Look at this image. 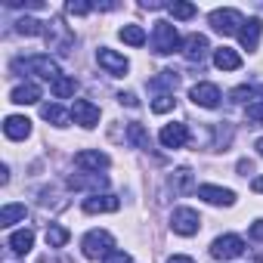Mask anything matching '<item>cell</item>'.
Listing matches in <instances>:
<instances>
[{"mask_svg": "<svg viewBox=\"0 0 263 263\" xmlns=\"http://www.w3.org/2000/svg\"><path fill=\"white\" fill-rule=\"evenodd\" d=\"M16 74H37V78H44V81H56V78H62L59 74V65H56V59H50V56H28V59H16L13 65H10Z\"/></svg>", "mask_w": 263, "mask_h": 263, "instance_id": "6da1fadb", "label": "cell"}, {"mask_svg": "<svg viewBox=\"0 0 263 263\" xmlns=\"http://www.w3.org/2000/svg\"><path fill=\"white\" fill-rule=\"evenodd\" d=\"M183 47V41H180V31H177V25H171V22H155V28H152V53H158V56H171V53H177Z\"/></svg>", "mask_w": 263, "mask_h": 263, "instance_id": "7a4b0ae2", "label": "cell"}, {"mask_svg": "<svg viewBox=\"0 0 263 263\" xmlns=\"http://www.w3.org/2000/svg\"><path fill=\"white\" fill-rule=\"evenodd\" d=\"M81 251L87 260H99V257H108L115 251V238L105 232V229H93L81 238Z\"/></svg>", "mask_w": 263, "mask_h": 263, "instance_id": "3957f363", "label": "cell"}, {"mask_svg": "<svg viewBox=\"0 0 263 263\" xmlns=\"http://www.w3.org/2000/svg\"><path fill=\"white\" fill-rule=\"evenodd\" d=\"M241 25H245V16H241L238 10H232V7L211 13V28H214L217 34H238Z\"/></svg>", "mask_w": 263, "mask_h": 263, "instance_id": "277c9868", "label": "cell"}, {"mask_svg": "<svg viewBox=\"0 0 263 263\" xmlns=\"http://www.w3.org/2000/svg\"><path fill=\"white\" fill-rule=\"evenodd\" d=\"M171 229L177 232V235H195L198 229H201V217H198V211H192V208H177L174 214H171Z\"/></svg>", "mask_w": 263, "mask_h": 263, "instance_id": "5b68a950", "label": "cell"}, {"mask_svg": "<svg viewBox=\"0 0 263 263\" xmlns=\"http://www.w3.org/2000/svg\"><path fill=\"white\" fill-rule=\"evenodd\" d=\"M241 254H245V241L238 235H220L211 245V257H217V260H235Z\"/></svg>", "mask_w": 263, "mask_h": 263, "instance_id": "8992f818", "label": "cell"}, {"mask_svg": "<svg viewBox=\"0 0 263 263\" xmlns=\"http://www.w3.org/2000/svg\"><path fill=\"white\" fill-rule=\"evenodd\" d=\"M96 62H99L111 78H121V74H127V68H130V62H127L121 53L108 50V47H99V50H96Z\"/></svg>", "mask_w": 263, "mask_h": 263, "instance_id": "52a82bcc", "label": "cell"}, {"mask_svg": "<svg viewBox=\"0 0 263 263\" xmlns=\"http://www.w3.org/2000/svg\"><path fill=\"white\" fill-rule=\"evenodd\" d=\"M189 96H192V102L195 105H201V108H217L220 105V87L217 84H208V81H201V84H195L192 90H189Z\"/></svg>", "mask_w": 263, "mask_h": 263, "instance_id": "ba28073f", "label": "cell"}, {"mask_svg": "<svg viewBox=\"0 0 263 263\" xmlns=\"http://www.w3.org/2000/svg\"><path fill=\"white\" fill-rule=\"evenodd\" d=\"M74 164H78L81 171L99 174V171H105V167L111 164V158H108L105 152H99V149H84V152H78V155H74Z\"/></svg>", "mask_w": 263, "mask_h": 263, "instance_id": "9c48e42d", "label": "cell"}, {"mask_svg": "<svg viewBox=\"0 0 263 263\" xmlns=\"http://www.w3.org/2000/svg\"><path fill=\"white\" fill-rule=\"evenodd\" d=\"M158 140H161L164 149H183L189 143V127L186 124H164Z\"/></svg>", "mask_w": 263, "mask_h": 263, "instance_id": "30bf717a", "label": "cell"}, {"mask_svg": "<svg viewBox=\"0 0 263 263\" xmlns=\"http://www.w3.org/2000/svg\"><path fill=\"white\" fill-rule=\"evenodd\" d=\"M71 118H74V124H81V127H96L99 124V108L90 102V99H74V105H71Z\"/></svg>", "mask_w": 263, "mask_h": 263, "instance_id": "8fae6325", "label": "cell"}, {"mask_svg": "<svg viewBox=\"0 0 263 263\" xmlns=\"http://www.w3.org/2000/svg\"><path fill=\"white\" fill-rule=\"evenodd\" d=\"M121 208V201L115 198V195H99V192H93L90 198H84V214H115Z\"/></svg>", "mask_w": 263, "mask_h": 263, "instance_id": "7c38bea8", "label": "cell"}, {"mask_svg": "<svg viewBox=\"0 0 263 263\" xmlns=\"http://www.w3.org/2000/svg\"><path fill=\"white\" fill-rule=\"evenodd\" d=\"M208 50H211V44H208L204 34H189V37L183 41V56H186L189 62H201V59L208 56Z\"/></svg>", "mask_w": 263, "mask_h": 263, "instance_id": "4fadbf2b", "label": "cell"}, {"mask_svg": "<svg viewBox=\"0 0 263 263\" xmlns=\"http://www.w3.org/2000/svg\"><path fill=\"white\" fill-rule=\"evenodd\" d=\"M198 198H204L208 204H235V192L232 189H220V186H211V183H204V186H198Z\"/></svg>", "mask_w": 263, "mask_h": 263, "instance_id": "5bb4252c", "label": "cell"}, {"mask_svg": "<svg viewBox=\"0 0 263 263\" xmlns=\"http://www.w3.org/2000/svg\"><path fill=\"white\" fill-rule=\"evenodd\" d=\"M260 34H263V22H260V19H248V22L241 25V31H238V41H241L245 50H257Z\"/></svg>", "mask_w": 263, "mask_h": 263, "instance_id": "9a60e30c", "label": "cell"}, {"mask_svg": "<svg viewBox=\"0 0 263 263\" xmlns=\"http://www.w3.org/2000/svg\"><path fill=\"white\" fill-rule=\"evenodd\" d=\"M4 134H7L10 140H25V137L31 134V121L22 118V115H10V118L4 121Z\"/></svg>", "mask_w": 263, "mask_h": 263, "instance_id": "2e32d148", "label": "cell"}, {"mask_svg": "<svg viewBox=\"0 0 263 263\" xmlns=\"http://www.w3.org/2000/svg\"><path fill=\"white\" fill-rule=\"evenodd\" d=\"M37 99H41V87H37V84H31V81L19 84V87L10 93V102H16V105H34Z\"/></svg>", "mask_w": 263, "mask_h": 263, "instance_id": "e0dca14e", "label": "cell"}, {"mask_svg": "<svg viewBox=\"0 0 263 263\" xmlns=\"http://www.w3.org/2000/svg\"><path fill=\"white\" fill-rule=\"evenodd\" d=\"M214 65L223 68V71H238L241 68V56L235 50H229V47H220V50H214Z\"/></svg>", "mask_w": 263, "mask_h": 263, "instance_id": "ac0fdd59", "label": "cell"}, {"mask_svg": "<svg viewBox=\"0 0 263 263\" xmlns=\"http://www.w3.org/2000/svg\"><path fill=\"white\" fill-rule=\"evenodd\" d=\"M31 245H34V232H31V229H19V232H13V235H10V251H13V254H19V257H22V254H28V251H31Z\"/></svg>", "mask_w": 263, "mask_h": 263, "instance_id": "d6986e66", "label": "cell"}, {"mask_svg": "<svg viewBox=\"0 0 263 263\" xmlns=\"http://www.w3.org/2000/svg\"><path fill=\"white\" fill-rule=\"evenodd\" d=\"M105 183H108V180H105L102 174H87V177H68V186H71V189H96V192H99V189H105Z\"/></svg>", "mask_w": 263, "mask_h": 263, "instance_id": "ffe728a7", "label": "cell"}, {"mask_svg": "<svg viewBox=\"0 0 263 263\" xmlns=\"http://www.w3.org/2000/svg\"><path fill=\"white\" fill-rule=\"evenodd\" d=\"M127 140L134 143L137 149H152V140H149V130H146V127H143L140 121H134V124L127 127Z\"/></svg>", "mask_w": 263, "mask_h": 263, "instance_id": "44dd1931", "label": "cell"}, {"mask_svg": "<svg viewBox=\"0 0 263 263\" xmlns=\"http://www.w3.org/2000/svg\"><path fill=\"white\" fill-rule=\"evenodd\" d=\"M41 115H44V121H50L53 127H68V121H71V111H65L62 105H44Z\"/></svg>", "mask_w": 263, "mask_h": 263, "instance_id": "7402d4cb", "label": "cell"}, {"mask_svg": "<svg viewBox=\"0 0 263 263\" xmlns=\"http://www.w3.org/2000/svg\"><path fill=\"white\" fill-rule=\"evenodd\" d=\"M50 90H53V96H56V99H68V96H74L78 81H74V78H68V74H62V78H56V81L50 84Z\"/></svg>", "mask_w": 263, "mask_h": 263, "instance_id": "603a6c76", "label": "cell"}, {"mask_svg": "<svg viewBox=\"0 0 263 263\" xmlns=\"http://www.w3.org/2000/svg\"><path fill=\"white\" fill-rule=\"evenodd\" d=\"M118 37L124 41V44H130V47H143L149 37H146V31L140 28V25H124L121 31H118Z\"/></svg>", "mask_w": 263, "mask_h": 263, "instance_id": "cb8c5ba5", "label": "cell"}, {"mask_svg": "<svg viewBox=\"0 0 263 263\" xmlns=\"http://www.w3.org/2000/svg\"><path fill=\"white\" fill-rule=\"evenodd\" d=\"M177 84H180V74H177V71H161L158 78H152V81H149V87H152V90H167L171 96H174Z\"/></svg>", "mask_w": 263, "mask_h": 263, "instance_id": "d4e9b609", "label": "cell"}, {"mask_svg": "<svg viewBox=\"0 0 263 263\" xmlns=\"http://www.w3.org/2000/svg\"><path fill=\"white\" fill-rule=\"evenodd\" d=\"M25 217H28L25 204H4V211H0V226H13V223H19Z\"/></svg>", "mask_w": 263, "mask_h": 263, "instance_id": "484cf974", "label": "cell"}, {"mask_svg": "<svg viewBox=\"0 0 263 263\" xmlns=\"http://www.w3.org/2000/svg\"><path fill=\"white\" fill-rule=\"evenodd\" d=\"M65 241H68V229H65V226H56V223L47 226V245H50V248H62Z\"/></svg>", "mask_w": 263, "mask_h": 263, "instance_id": "4316f807", "label": "cell"}, {"mask_svg": "<svg viewBox=\"0 0 263 263\" xmlns=\"http://www.w3.org/2000/svg\"><path fill=\"white\" fill-rule=\"evenodd\" d=\"M16 31H19V34L34 37V34H44V25H41L37 19H28V16H25V19H19V22H16Z\"/></svg>", "mask_w": 263, "mask_h": 263, "instance_id": "83f0119b", "label": "cell"}, {"mask_svg": "<svg viewBox=\"0 0 263 263\" xmlns=\"http://www.w3.org/2000/svg\"><path fill=\"white\" fill-rule=\"evenodd\" d=\"M174 189H177V192H189V189H192V171H189V167H180V171L174 174Z\"/></svg>", "mask_w": 263, "mask_h": 263, "instance_id": "f1b7e54d", "label": "cell"}, {"mask_svg": "<svg viewBox=\"0 0 263 263\" xmlns=\"http://www.w3.org/2000/svg\"><path fill=\"white\" fill-rule=\"evenodd\" d=\"M167 10H171L174 19H192L195 16V7L192 4H167Z\"/></svg>", "mask_w": 263, "mask_h": 263, "instance_id": "f546056e", "label": "cell"}, {"mask_svg": "<svg viewBox=\"0 0 263 263\" xmlns=\"http://www.w3.org/2000/svg\"><path fill=\"white\" fill-rule=\"evenodd\" d=\"M171 108H174V96H171V93L155 96V102H152V111H155V115H164V111H171Z\"/></svg>", "mask_w": 263, "mask_h": 263, "instance_id": "4dcf8cb0", "label": "cell"}, {"mask_svg": "<svg viewBox=\"0 0 263 263\" xmlns=\"http://www.w3.org/2000/svg\"><path fill=\"white\" fill-rule=\"evenodd\" d=\"M68 13H71V16H87V13H93V4H84V0H71V4H68Z\"/></svg>", "mask_w": 263, "mask_h": 263, "instance_id": "1f68e13d", "label": "cell"}, {"mask_svg": "<svg viewBox=\"0 0 263 263\" xmlns=\"http://www.w3.org/2000/svg\"><path fill=\"white\" fill-rule=\"evenodd\" d=\"M245 115H248V121H254V124H263V102H251Z\"/></svg>", "mask_w": 263, "mask_h": 263, "instance_id": "d6a6232c", "label": "cell"}, {"mask_svg": "<svg viewBox=\"0 0 263 263\" xmlns=\"http://www.w3.org/2000/svg\"><path fill=\"white\" fill-rule=\"evenodd\" d=\"M102 263H134V260H130V254H124V251H111L108 257H102Z\"/></svg>", "mask_w": 263, "mask_h": 263, "instance_id": "836d02e7", "label": "cell"}, {"mask_svg": "<svg viewBox=\"0 0 263 263\" xmlns=\"http://www.w3.org/2000/svg\"><path fill=\"white\" fill-rule=\"evenodd\" d=\"M229 96H232L235 102H245V99H251V96H254V90H251V87H238V90H232Z\"/></svg>", "mask_w": 263, "mask_h": 263, "instance_id": "e575fe53", "label": "cell"}, {"mask_svg": "<svg viewBox=\"0 0 263 263\" xmlns=\"http://www.w3.org/2000/svg\"><path fill=\"white\" fill-rule=\"evenodd\" d=\"M118 99H121V105H130V108H137V105H140L137 93H118Z\"/></svg>", "mask_w": 263, "mask_h": 263, "instance_id": "d590c367", "label": "cell"}, {"mask_svg": "<svg viewBox=\"0 0 263 263\" xmlns=\"http://www.w3.org/2000/svg\"><path fill=\"white\" fill-rule=\"evenodd\" d=\"M251 238H254V241H263V220L251 223Z\"/></svg>", "mask_w": 263, "mask_h": 263, "instance_id": "8d00e7d4", "label": "cell"}, {"mask_svg": "<svg viewBox=\"0 0 263 263\" xmlns=\"http://www.w3.org/2000/svg\"><path fill=\"white\" fill-rule=\"evenodd\" d=\"M251 171H254V164H251L248 158H241V161H238V174H245V177H248Z\"/></svg>", "mask_w": 263, "mask_h": 263, "instance_id": "74e56055", "label": "cell"}, {"mask_svg": "<svg viewBox=\"0 0 263 263\" xmlns=\"http://www.w3.org/2000/svg\"><path fill=\"white\" fill-rule=\"evenodd\" d=\"M167 263H195V260H192V257H186V254H174Z\"/></svg>", "mask_w": 263, "mask_h": 263, "instance_id": "f35d334b", "label": "cell"}, {"mask_svg": "<svg viewBox=\"0 0 263 263\" xmlns=\"http://www.w3.org/2000/svg\"><path fill=\"white\" fill-rule=\"evenodd\" d=\"M251 189H254V192H263V177H257V180L251 183Z\"/></svg>", "mask_w": 263, "mask_h": 263, "instance_id": "ab89813d", "label": "cell"}, {"mask_svg": "<svg viewBox=\"0 0 263 263\" xmlns=\"http://www.w3.org/2000/svg\"><path fill=\"white\" fill-rule=\"evenodd\" d=\"M254 149H257V155H260V158H263V137H260V140H257V146H254Z\"/></svg>", "mask_w": 263, "mask_h": 263, "instance_id": "60d3db41", "label": "cell"}]
</instances>
